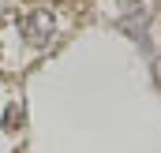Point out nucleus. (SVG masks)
<instances>
[{
    "mask_svg": "<svg viewBox=\"0 0 161 153\" xmlns=\"http://www.w3.org/2000/svg\"><path fill=\"white\" fill-rule=\"evenodd\" d=\"M82 0H23L0 15V75H15L71 34Z\"/></svg>",
    "mask_w": 161,
    "mask_h": 153,
    "instance_id": "f257e3e1",
    "label": "nucleus"
},
{
    "mask_svg": "<svg viewBox=\"0 0 161 153\" xmlns=\"http://www.w3.org/2000/svg\"><path fill=\"white\" fill-rule=\"evenodd\" d=\"M23 93L11 86V78L0 75V153H23Z\"/></svg>",
    "mask_w": 161,
    "mask_h": 153,
    "instance_id": "f03ea898",
    "label": "nucleus"
},
{
    "mask_svg": "<svg viewBox=\"0 0 161 153\" xmlns=\"http://www.w3.org/2000/svg\"><path fill=\"white\" fill-rule=\"evenodd\" d=\"M154 71H158V82H161V60H158V67H154Z\"/></svg>",
    "mask_w": 161,
    "mask_h": 153,
    "instance_id": "7ed1b4c3",
    "label": "nucleus"
}]
</instances>
